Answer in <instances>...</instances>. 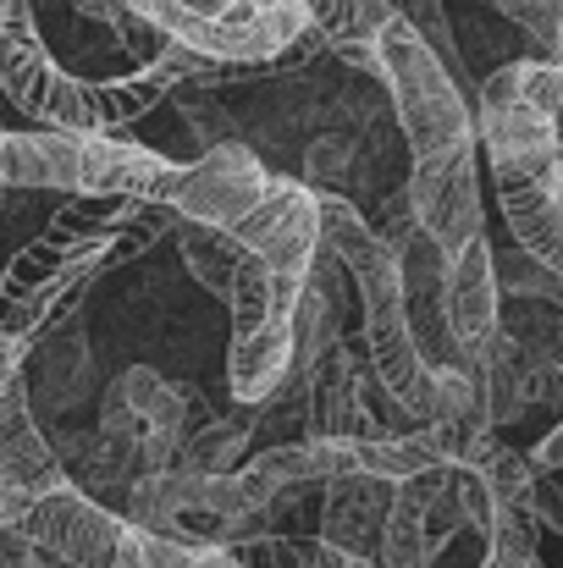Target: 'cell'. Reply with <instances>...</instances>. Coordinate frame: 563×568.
Wrapping results in <instances>:
<instances>
[{
	"instance_id": "6da1fadb",
	"label": "cell",
	"mask_w": 563,
	"mask_h": 568,
	"mask_svg": "<svg viewBox=\"0 0 563 568\" xmlns=\"http://www.w3.org/2000/svg\"><path fill=\"white\" fill-rule=\"evenodd\" d=\"M375 50H381V89L392 100V122L409 144V161L475 139V105L464 100V83L403 17L381 28Z\"/></svg>"
},
{
	"instance_id": "7a4b0ae2",
	"label": "cell",
	"mask_w": 563,
	"mask_h": 568,
	"mask_svg": "<svg viewBox=\"0 0 563 568\" xmlns=\"http://www.w3.org/2000/svg\"><path fill=\"white\" fill-rule=\"evenodd\" d=\"M354 287L365 304V343H371V371L375 381L398 397V408L414 425H431V365L420 359V343L409 332V310H403V276H398V248H375L365 265H354Z\"/></svg>"
},
{
	"instance_id": "3957f363",
	"label": "cell",
	"mask_w": 563,
	"mask_h": 568,
	"mask_svg": "<svg viewBox=\"0 0 563 568\" xmlns=\"http://www.w3.org/2000/svg\"><path fill=\"white\" fill-rule=\"evenodd\" d=\"M277 282V304L282 315H293L299 293L310 287V271H315V254H321V215H315V193L304 189L299 178H271L265 199L238 221L227 226Z\"/></svg>"
},
{
	"instance_id": "277c9868",
	"label": "cell",
	"mask_w": 563,
	"mask_h": 568,
	"mask_svg": "<svg viewBox=\"0 0 563 568\" xmlns=\"http://www.w3.org/2000/svg\"><path fill=\"white\" fill-rule=\"evenodd\" d=\"M481 139V133H475ZM475 139L409 161V204L420 232L453 260L481 237V183H475Z\"/></svg>"
},
{
	"instance_id": "5b68a950",
	"label": "cell",
	"mask_w": 563,
	"mask_h": 568,
	"mask_svg": "<svg viewBox=\"0 0 563 568\" xmlns=\"http://www.w3.org/2000/svg\"><path fill=\"white\" fill-rule=\"evenodd\" d=\"M11 530H22L44 558L67 568H117V547H122L128 519L117 508H100L78 486H61V491L39 497L22 514V525H11Z\"/></svg>"
},
{
	"instance_id": "8992f818",
	"label": "cell",
	"mask_w": 563,
	"mask_h": 568,
	"mask_svg": "<svg viewBox=\"0 0 563 568\" xmlns=\"http://www.w3.org/2000/svg\"><path fill=\"white\" fill-rule=\"evenodd\" d=\"M72 486L61 458H56V442L33 425V403H28V381H17L6 397H0V514H6V530L22 525V514Z\"/></svg>"
},
{
	"instance_id": "52a82bcc",
	"label": "cell",
	"mask_w": 563,
	"mask_h": 568,
	"mask_svg": "<svg viewBox=\"0 0 563 568\" xmlns=\"http://www.w3.org/2000/svg\"><path fill=\"white\" fill-rule=\"evenodd\" d=\"M277 172H265V161L249 144H221L204 150L199 161L183 166V189L172 199L178 221H204V226H238L271 189Z\"/></svg>"
},
{
	"instance_id": "ba28073f",
	"label": "cell",
	"mask_w": 563,
	"mask_h": 568,
	"mask_svg": "<svg viewBox=\"0 0 563 568\" xmlns=\"http://www.w3.org/2000/svg\"><path fill=\"white\" fill-rule=\"evenodd\" d=\"M442 310H448V332L470 365V376H481L486 348L497 343V315H503V293H497V254L486 237H475L470 248H459L448 260V287H442Z\"/></svg>"
},
{
	"instance_id": "9c48e42d",
	"label": "cell",
	"mask_w": 563,
	"mask_h": 568,
	"mask_svg": "<svg viewBox=\"0 0 563 568\" xmlns=\"http://www.w3.org/2000/svg\"><path fill=\"white\" fill-rule=\"evenodd\" d=\"M398 503L392 480L375 475H338L326 480V508H321V541L338 547L343 558H381V530Z\"/></svg>"
},
{
	"instance_id": "30bf717a",
	"label": "cell",
	"mask_w": 563,
	"mask_h": 568,
	"mask_svg": "<svg viewBox=\"0 0 563 568\" xmlns=\"http://www.w3.org/2000/svg\"><path fill=\"white\" fill-rule=\"evenodd\" d=\"M497 199H503L514 243L563 276V199L547 189V166L520 172V178H497Z\"/></svg>"
},
{
	"instance_id": "8fae6325",
	"label": "cell",
	"mask_w": 563,
	"mask_h": 568,
	"mask_svg": "<svg viewBox=\"0 0 563 568\" xmlns=\"http://www.w3.org/2000/svg\"><path fill=\"white\" fill-rule=\"evenodd\" d=\"M288 376H293V321H265L260 332L232 337L227 386L243 408H260Z\"/></svg>"
},
{
	"instance_id": "7c38bea8",
	"label": "cell",
	"mask_w": 563,
	"mask_h": 568,
	"mask_svg": "<svg viewBox=\"0 0 563 568\" xmlns=\"http://www.w3.org/2000/svg\"><path fill=\"white\" fill-rule=\"evenodd\" d=\"M249 447H254V408L238 403V414L210 419L204 430L183 436V447H178V469H193V475H238Z\"/></svg>"
},
{
	"instance_id": "4fadbf2b",
	"label": "cell",
	"mask_w": 563,
	"mask_h": 568,
	"mask_svg": "<svg viewBox=\"0 0 563 568\" xmlns=\"http://www.w3.org/2000/svg\"><path fill=\"white\" fill-rule=\"evenodd\" d=\"M354 458H360V475L375 480H392V486H409L431 469H442V453L431 442V430H403V436H375V442H354Z\"/></svg>"
},
{
	"instance_id": "5bb4252c",
	"label": "cell",
	"mask_w": 563,
	"mask_h": 568,
	"mask_svg": "<svg viewBox=\"0 0 563 568\" xmlns=\"http://www.w3.org/2000/svg\"><path fill=\"white\" fill-rule=\"evenodd\" d=\"M178 221V215H172ZM178 248H183L188 271L210 287V293H232V276H238V265L249 260V248L227 232V226H204V221H178Z\"/></svg>"
},
{
	"instance_id": "9a60e30c",
	"label": "cell",
	"mask_w": 563,
	"mask_h": 568,
	"mask_svg": "<svg viewBox=\"0 0 563 568\" xmlns=\"http://www.w3.org/2000/svg\"><path fill=\"white\" fill-rule=\"evenodd\" d=\"M503 337L531 354L536 365H553L563 371V304H547V298H509V310L497 315Z\"/></svg>"
},
{
	"instance_id": "2e32d148",
	"label": "cell",
	"mask_w": 563,
	"mask_h": 568,
	"mask_svg": "<svg viewBox=\"0 0 563 568\" xmlns=\"http://www.w3.org/2000/svg\"><path fill=\"white\" fill-rule=\"evenodd\" d=\"M315 215H321V248L338 254L349 271L365 265L375 248H381L375 226L365 221V210H360L349 193H315Z\"/></svg>"
},
{
	"instance_id": "e0dca14e",
	"label": "cell",
	"mask_w": 563,
	"mask_h": 568,
	"mask_svg": "<svg viewBox=\"0 0 563 568\" xmlns=\"http://www.w3.org/2000/svg\"><path fill=\"white\" fill-rule=\"evenodd\" d=\"M310 28L332 44H354V39H381V28L398 17L392 0H304Z\"/></svg>"
},
{
	"instance_id": "ac0fdd59",
	"label": "cell",
	"mask_w": 563,
	"mask_h": 568,
	"mask_svg": "<svg viewBox=\"0 0 563 568\" xmlns=\"http://www.w3.org/2000/svg\"><path fill=\"white\" fill-rule=\"evenodd\" d=\"M343 343V326H338V304L321 293V287H304L299 304H293V371L310 376L332 348Z\"/></svg>"
},
{
	"instance_id": "d6986e66",
	"label": "cell",
	"mask_w": 563,
	"mask_h": 568,
	"mask_svg": "<svg viewBox=\"0 0 563 568\" xmlns=\"http://www.w3.org/2000/svg\"><path fill=\"white\" fill-rule=\"evenodd\" d=\"M227 310H232V337H249V332H260L265 321H293V315H282L277 282H271V271H265L254 254L238 265L232 293H227Z\"/></svg>"
},
{
	"instance_id": "ffe728a7",
	"label": "cell",
	"mask_w": 563,
	"mask_h": 568,
	"mask_svg": "<svg viewBox=\"0 0 563 568\" xmlns=\"http://www.w3.org/2000/svg\"><path fill=\"white\" fill-rule=\"evenodd\" d=\"M172 105L188 122V133L199 139V150H221V144H243V128H238V111L215 100V89L204 94L199 83H178L172 89Z\"/></svg>"
},
{
	"instance_id": "44dd1931",
	"label": "cell",
	"mask_w": 563,
	"mask_h": 568,
	"mask_svg": "<svg viewBox=\"0 0 563 568\" xmlns=\"http://www.w3.org/2000/svg\"><path fill=\"white\" fill-rule=\"evenodd\" d=\"M360 161V133H315L304 144V189L310 193H343Z\"/></svg>"
},
{
	"instance_id": "7402d4cb",
	"label": "cell",
	"mask_w": 563,
	"mask_h": 568,
	"mask_svg": "<svg viewBox=\"0 0 563 568\" xmlns=\"http://www.w3.org/2000/svg\"><path fill=\"white\" fill-rule=\"evenodd\" d=\"M497 293L503 298H547V304H563V276L547 271L542 260H531L525 248H514L509 260H497Z\"/></svg>"
},
{
	"instance_id": "603a6c76",
	"label": "cell",
	"mask_w": 563,
	"mask_h": 568,
	"mask_svg": "<svg viewBox=\"0 0 563 568\" xmlns=\"http://www.w3.org/2000/svg\"><path fill=\"white\" fill-rule=\"evenodd\" d=\"M497 11L509 22H520L536 39V50H547V61H553L559 33H563V0H497Z\"/></svg>"
},
{
	"instance_id": "cb8c5ba5",
	"label": "cell",
	"mask_w": 563,
	"mask_h": 568,
	"mask_svg": "<svg viewBox=\"0 0 563 568\" xmlns=\"http://www.w3.org/2000/svg\"><path fill=\"white\" fill-rule=\"evenodd\" d=\"M520 100L531 105V111H542V116H553L559 122L563 111V67L559 61H520Z\"/></svg>"
},
{
	"instance_id": "d4e9b609",
	"label": "cell",
	"mask_w": 563,
	"mask_h": 568,
	"mask_svg": "<svg viewBox=\"0 0 563 568\" xmlns=\"http://www.w3.org/2000/svg\"><path fill=\"white\" fill-rule=\"evenodd\" d=\"M332 55L343 61V67H354V72H365L381 83V50H375V39H354V44H332Z\"/></svg>"
},
{
	"instance_id": "484cf974",
	"label": "cell",
	"mask_w": 563,
	"mask_h": 568,
	"mask_svg": "<svg viewBox=\"0 0 563 568\" xmlns=\"http://www.w3.org/2000/svg\"><path fill=\"white\" fill-rule=\"evenodd\" d=\"M28 348H33V343H22V337H0V397L22 381V359H28Z\"/></svg>"
},
{
	"instance_id": "4316f807",
	"label": "cell",
	"mask_w": 563,
	"mask_h": 568,
	"mask_svg": "<svg viewBox=\"0 0 563 568\" xmlns=\"http://www.w3.org/2000/svg\"><path fill=\"white\" fill-rule=\"evenodd\" d=\"M531 464H536L542 475H547V469H563V419H559V425H553V430H547V436H542V442H536V453H531Z\"/></svg>"
},
{
	"instance_id": "83f0119b",
	"label": "cell",
	"mask_w": 563,
	"mask_h": 568,
	"mask_svg": "<svg viewBox=\"0 0 563 568\" xmlns=\"http://www.w3.org/2000/svg\"><path fill=\"white\" fill-rule=\"evenodd\" d=\"M67 6H72L78 17H94V22H105V28H117V17L128 11L122 0H67Z\"/></svg>"
},
{
	"instance_id": "f1b7e54d",
	"label": "cell",
	"mask_w": 563,
	"mask_h": 568,
	"mask_svg": "<svg viewBox=\"0 0 563 568\" xmlns=\"http://www.w3.org/2000/svg\"><path fill=\"white\" fill-rule=\"evenodd\" d=\"M33 28V6L28 0H0V33H28Z\"/></svg>"
},
{
	"instance_id": "f546056e",
	"label": "cell",
	"mask_w": 563,
	"mask_h": 568,
	"mask_svg": "<svg viewBox=\"0 0 563 568\" xmlns=\"http://www.w3.org/2000/svg\"><path fill=\"white\" fill-rule=\"evenodd\" d=\"M188 568H243V558H238L232 547H193Z\"/></svg>"
},
{
	"instance_id": "4dcf8cb0",
	"label": "cell",
	"mask_w": 563,
	"mask_h": 568,
	"mask_svg": "<svg viewBox=\"0 0 563 568\" xmlns=\"http://www.w3.org/2000/svg\"><path fill=\"white\" fill-rule=\"evenodd\" d=\"M199 11H221V6H238V0H193ZM249 6H304V0H249Z\"/></svg>"
},
{
	"instance_id": "1f68e13d",
	"label": "cell",
	"mask_w": 563,
	"mask_h": 568,
	"mask_svg": "<svg viewBox=\"0 0 563 568\" xmlns=\"http://www.w3.org/2000/svg\"><path fill=\"white\" fill-rule=\"evenodd\" d=\"M349 568H381L375 558H349Z\"/></svg>"
},
{
	"instance_id": "d6a6232c",
	"label": "cell",
	"mask_w": 563,
	"mask_h": 568,
	"mask_svg": "<svg viewBox=\"0 0 563 568\" xmlns=\"http://www.w3.org/2000/svg\"><path fill=\"white\" fill-rule=\"evenodd\" d=\"M559 144H563V111H559Z\"/></svg>"
},
{
	"instance_id": "836d02e7",
	"label": "cell",
	"mask_w": 563,
	"mask_h": 568,
	"mask_svg": "<svg viewBox=\"0 0 563 568\" xmlns=\"http://www.w3.org/2000/svg\"><path fill=\"white\" fill-rule=\"evenodd\" d=\"M0 530H6V514H0Z\"/></svg>"
},
{
	"instance_id": "e575fe53",
	"label": "cell",
	"mask_w": 563,
	"mask_h": 568,
	"mask_svg": "<svg viewBox=\"0 0 563 568\" xmlns=\"http://www.w3.org/2000/svg\"><path fill=\"white\" fill-rule=\"evenodd\" d=\"M531 568H547V564H531Z\"/></svg>"
},
{
	"instance_id": "d590c367",
	"label": "cell",
	"mask_w": 563,
	"mask_h": 568,
	"mask_svg": "<svg viewBox=\"0 0 563 568\" xmlns=\"http://www.w3.org/2000/svg\"><path fill=\"white\" fill-rule=\"evenodd\" d=\"M0 282H6V271H0Z\"/></svg>"
}]
</instances>
